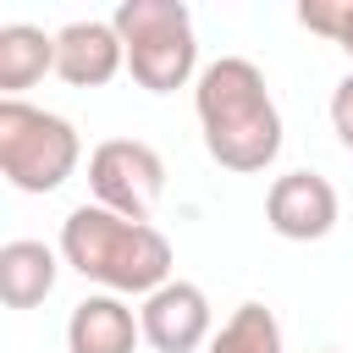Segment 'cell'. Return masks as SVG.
Segmentation results:
<instances>
[{
	"mask_svg": "<svg viewBox=\"0 0 353 353\" xmlns=\"http://www.w3.org/2000/svg\"><path fill=\"white\" fill-rule=\"evenodd\" d=\"M193 110H199V132L215 165L248 176L281 154V110L254 61L243 55L210 61L193 83Z\"/></svg>",
	"mask_w": 353,
	"mask_h": 353,
	"instance_id": "cell-1",
	"label": "cell"
},
{
	"mask_svg": "<svg viewBox=\"0 0 353 353\" xmlns=\"http://www.w3.org/2000/svg\"><path fill=\"white\" fill-rule=\"evenodd\" d=\"M61 259L105 292H160L171 281V237L149 221H127L105 204H77L61 221Z\"/></svg>",
	"mask_w": 353,
	"mask_h": 353,
	"instance_id": "cell-2",
	"label": "cell"
},
{
	"mask_svg": "<svg viewBox=\"0 0 353 353\" xmlns=\"http://www.w3.org/2000/svg\"><path fill=\"white\" fill-rule=\"evenodd\" d=\"M116 33L127 44V72L149 94H176L199 72V39H193V11L182 0H121L116 6Z\"/></svg>",
	"mask_w": 353,
	"mask_h": 353,
	"instance_id": "cell-3",
	"label": "cell"
},
{
	"mask_svg": "<svg viewBox=\"0 0 353 353\" xmlns=\"http://www.w3.org/2000/svg\"><path fill=\"white\" fill-rule=\"evenodd\" d=\"M83 160V138L66 116L28 99H0V171L17 193H55Z\"/></svg>",
	"mask_w": 353,
	"mask_h": 353,
	"instance_id": "cell-4",
	"label": "cell"
},
{
	"mask_svg": "<svg viewBox=\"0 0 353 353\" xmlns=\"http://www.w3.org/2000/svg\"><path fill=\"white\" fill-rule=\"evenodd\" d=\"M88 188H94V204L127 221H149L154 204L165 199V160L143 138H105L88 154Z\"/></svg>",
	"mask_w": 353,
	"mask_h": 353,
	"instance_id": "cell-5",
	"label": "cell"
},
{
	"mask_svg": "<svg viewBox=\"0 0 353 353\" xmlns=\"http://www.w3.org/2000/svg\"><path fill=\"white\" fill-rule=\"evenodd\" d=\"M336 210H342L336 204V188L320 171H287L265 193V221L287 243H320L336 226Z\"/></svg>",
	"mask_w": 353,
	"mask_h": 353,
	"instance_id": "cell-6",
	"label": "cell"
},
{
	"mask_svg": "<svg viewBox=\"0 0 353 353\" xmlns=\"http://www.w3.org/2000/svg\"><path fill=\"white\" fill-rule=\"evenodd\" d=\"M138 325H143V342H149L154 353H193V347H204V342L215 336V331H210V298H204V287L176 281V276H171L160 292L143 298Z\"/></svg>",
	"mask_w": 353,
	"mask_h": 353,
	"instance_id": "cell-7",
	"label": "cell"
},
{
	"mask_svg": "<svg viewBox=\"0 0 353 353\" xmlns=\"http://www.w3.org/2000/svg\"><path fill=\"white\" fill-rule=\"evenodd\" d=\"M121 66H127V44H121L116 22L83 17V22H66L55 33V72L72 88H105Z\"/></svg>",
	"mask_w": 353,
	"mask_h": 353,
	"instance_id": "cell-8",
	"label": "cell"
},
{
	"mask_svg": "<svg viewBox=\"0 0 353 353\" xmlns=\"http://www.w3.org/2000/svg\"><path fill=\"white\" fill-rule=\"evenodd\" d=\"M138 342H143V325L132 303H121L116 292H88L83 303H72L66 353H138Z\"/></svg>",
	"mask_w": 353,
	"mask_h": 353,
	"instance_id": "cell-9",
	"label": "cell"
},
{
	"mask_svg": "<svg viewBox=\"0 0 353 353\" xmlns=\"http://www.w3.org/2000/svg\"><path fill=\"white\" fill-rule=\"evenodd\" d=\"M55 276H61V259L39 237H11L0 248V298L11 309H39L55 292Z\"/></svg>",
	"mask_w": 353,
	"mask_h": 353,
	"instance_id": "cell-10",
	"label": "cell"
},
{
	"mask_svg": "<svg viewBox=\"0 0 353 353\" xmlns=\"http://www.w3.org/2000/svg\"><path fill=\"white\" fill-rule=\"evenodd\" d=\"M44 72H55V33H44L33 22H6L0 28V88H6V99L33 88Z\"/></svg>",
	"mask_w": 353,
	"mask_h": 353,
	"instance_id": "cell-11",
	"label": "cell"
},
{
	"mask_svg": "<svg viewBox=\"0 0 353 353\" xmlns=\"http://www.w3.org/2000/svg\"><path fill=\"white\" fill-rule=\"evenodd\" d=\"M210 353H287L281 320L265 303H237L226 314V325L210 336Z\"/></svg>",
	"mask_w": 353,
	"mask_h": 353,
	"instance_id": "cell-12",
	"label": "cell"
},
{
	"mask_svg": "<svg viewBox=\"0 0 353 353\" xmlns=\"http://www.w3.org/2000/svg\"><path fill=\"white\" fill-rule=\"evenodd\" d=\"M298 22L353 55V0H303L298 6Z\"/></svg>",
	"mask_w": 353,
	"mask_h": 353,
	"instance_id": "cell-13",
	"label": "cell"
},
{
	"mask_svg": "<svg viewBox=\"0 0 353 353\" xmlns=\"http://www.w3.org/2000/svg\"><path fill=\"white\" fill-rule=\"evenodd\" d=\"M331 132L342 149H353V72L331 88Z\"/></svg>",
	"mask_w": 353,
	"mask_h": 353,
	"instance_id": "cell-14",
	"label": "cell"
}]
</instances>
